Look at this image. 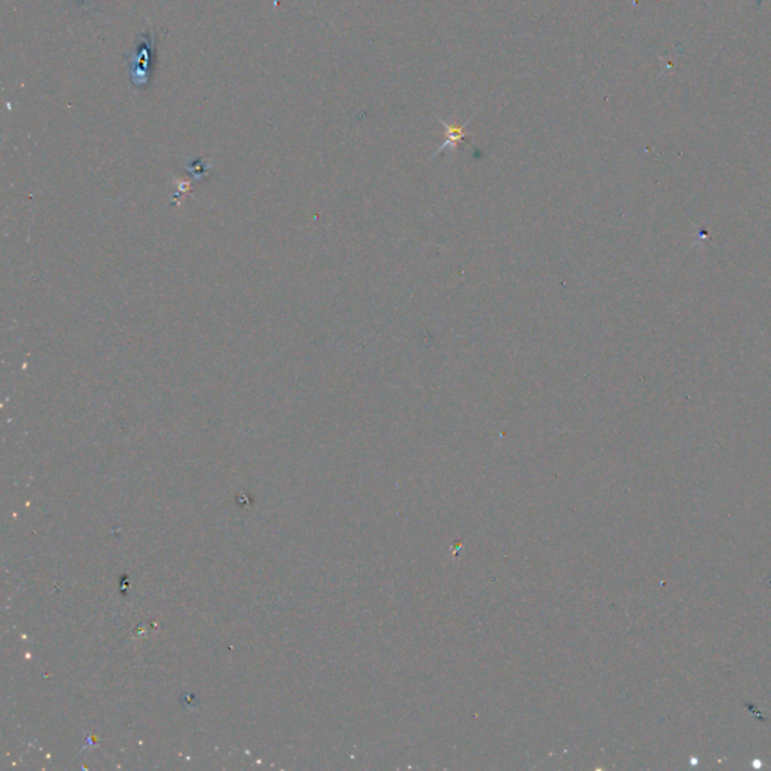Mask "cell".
<instances>
[{
  "mask_svg": "<svg viewBox=\"0 0 771 771\" xmlns=\"http://www.w3.org/2000/svg\"><path fill=\"white\" fill-rule=\"evenodd\" d=\"M154 34L148 30L136 39L133 50L125 56L128 77H130L132 87L136 89H144L151 82L154 70Z\"/></svg>",
  "mask_w": 771,
  "mask_h": 771,
  "instance_id": "obj_1",
  "label": "cell"
},
{
  "mask_svg": "<svg viewBox=\"0 0 771 771\" xmlns=\"http://www.w3.org/2000/svg\"><path fill=\"white\" fill-rule=\"evenodd\" d=\"M437 120H438V122H442V124L446 127V141H445L443 145L438 146V149L434 153V157L438 155L440 153H443L446 148L455 149V148L458 146V144L464 142V139H466V136H467V133H466V127L470 124V121H472V117H470V120H467L463 125H457V124H454V122H447V121H445L443 117H440V116H437Z\"/></svg>",
  "mask_w": 771,
  "mask_h": 771,
  "instance_id": "obj_2",
  "label": "cell"
}]
</instances>
